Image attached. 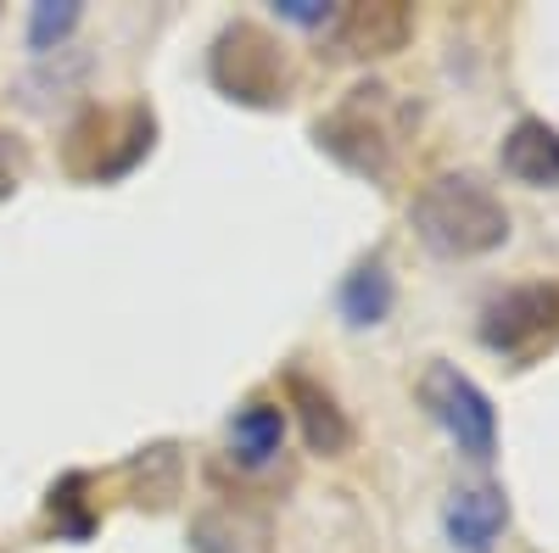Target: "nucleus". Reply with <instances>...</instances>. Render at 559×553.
<instances>
[{"label":"nucleus","instance_id":"6e6552de","mask_svg":"<svg viewBox=\"0 0 559 553\" xmlns=\"http://www.w3.org/2000/svg\"><path fill=\"white\" fill-rule=\"evenodd\" d=\"M286 397H292V408H297L302 436H308V447H313V453L342 458V453L353 447V420H347L342 402H336L331 392H324L319 381H308L302 369H292V375H286Z\"/></svg>","mask_w":559,"mask_h":553},{"label":"nucleus","instance_id":"f8f14e48","mask_svg":"<svg viewBox=\"0 0 559 553\" xmlns=\"http://www.w3.org/2000/svg\"><path fill=\"white\" fill-rule=\"evenodd\" d=\"M191 548L197 553H269L263 548V526L258 520H236V515H202L191 526Z\"/></svg>","mask_w":559,"mask_h":553},{"label":"nucleus","instance_id":"f257e3e1","mask_svg":"<svg viewBox=\"0 0 559 553\" xmlns=\"http://www.w3.org/2000/svg\"><path fill=\"white\" fill-rule=\"evenodd\" d=\"M408 224L437 257H487L509 241V207L476 173H437L414 196Z\"/></svg>","mask_w":559,"mask_h":553},{"label":"nucleus","instance_id":"4468645a","mask_svg":"<svg viewBox=\"0 0 559 553\" xmlns=\"http://www.w3.org/2000/svg\"><path fill=\"white\" fill-rule=\"evenodd\" d=\"M23 163H28V157H23V141L0 129V202H7L17 184H23Z\"/></svg>","mask_w":559,"mask_h":553},{"label":"nucleus","instance_id":"20e7f679","mask_svg":"<svg viewBox=\"0 0 559 553\" xmlns=\"http://www.w3.org/2000/svg\"><path fill=\"white\" fill-rule=\"evenodd\" d=\"M207 68H213V84L229 101H247V107L286 101V51H280V39H269L258 23H229L213 39Z\"/></svg>","mask_w":559,"mask_h":553},{"label":"nucleus","instance_id":"7ed1b4c3","mask_svg":"<svg viewBox=\"0 0 559 553\" xmlns=\"http://www.w3.org/2000/svg\"><path fill=\"white\" fill-rule=\"evenodd\" d=\"M386 84H358L353 96L331 112L319 118V146L331 152L336 163H347L353 173H369V179H386L392 168V152H397V129L381 118L386 112Z\"/></svg>","mask_w":559,"mask_h":553},{"label":"nucleus","instance_id":"2eb2a0df","mask_svg":"<svg viewBox=\"0 0 559 553\" xmlns=\"http://www.w3.org/2000/svg\"><path fill=\"white\" fill-rule=\"evenodd\" d=\"M274 12L286 17V23H302V28H324L336 17L331 0H274Z\"/></svg>","mask_w":559,"mask_h":553},{"label":"nucleus","instance_id":"9b49d317","mask_svg":"<svg viewBox=\"0 0 559 553\" xmlns=\"http://www.w3.org/2000/svg\"><path fill=\"white\" fill-rule=\"evenodd\" d=\"M408 28H414L408 7H397V0H376V7H347L336 39L347 45L353 57H386V51H397V45L408 39Z\"/></svg>","mask_w":559,"mask_h":553},{"label":"nucleus","instance_id":"ddd939ff","mask_svg":"<svg viewBox=\"0 0 559 553\" xmlns=\"http://www.w3.org/2000/svg\"><path fill=\"white\" fill-rule=\"evenodd\" d=\"M79 17H84L79 0H39V7L28 12V45H34L39 57L57 51V45L79 28Z\"/></svg>","mask_w":559,"mask_h":553},{"label":"nucleus","instance_id":"0eeeda50","mask_svg":"<svg viewBox=\"0 0 559 553\" xmlns=\"http://www.w3.org/2000/svg\"><path fill=\"white\" fill-rule=\"evenodd\" d=\"M498 163H503L509 179L532 184V191H559V129L543 123V118H521L503 134Z\"/></svg>","mask_w":559,"mask_h":553},{"label":"nucleus","instance_id":"39448f33","mask_svg":"<svg viewBox=\"0 0 559 553\" xmlns=\"http://www.w3.org/2000/svg\"><path fill=\"white\" fill-rule=\"evenodd\" d=\"M481 347L498 358H532L559 336V286H515L481 308V325H476Z\"/></svg>","mask_w":559,"mask_h":553},{"label":"nucleus","instance_id":"f03ea898","mask_svg":"<svg viewBox=\"0 0 559 553\" xmlns=\"http://www.w3.org/2000/svg\"><path fill=\"white\" fill-rule=\"evenodd\" d=\"M419 408L431 413V420L448 431V442L464 453V458H476V465H487V458L498 453V408L492 397L464 375L459 363H431L426 375H419Z\"/></svg>","mask_w":559,"mask_h":553},{"label":"nucleus","instance_id":"9d476101","mask_svg":"<svg viewBox=\"0 0 559 553\" xmlns=\"http://www.w3.org/2000/svg\"><path fill=\"white\" fill-rule=\"evenodd\" d=\"M280 447H286V408L280 402H241L236 413H229V458L247 470H263L280 458Z\"/></svg>","mask_w":559,"mask_h":553},{"label":"nucleus","instance_id":"423d86ee","mask_svg":"<svg viewBox=\"0 0 559 553\" xmlns=\"http://www.w3.org/2000/svg\"><path fill=\"white\" fill-rule=\"evenodd\" d=\"M509 526V497L503 486H459L442 503V537L459 553H492V542Z\"/></svg>","mask_w":559,"mask_h":553},{"label":"nucleus","instance_id":"1a4fd4ad","mask_svg":"<svg viewBox=\"0 0 559 553\" xmlns=\"http://www.w3.org/2000/svg\"><path fill=\"white\" fill-rule=\"evenodd\" d=\"M336 302H342V318H347L353 330H376V325H386L392 308H397V280H392L386 257L376 252V257L353 263V274L342 280Z\"/></svg>","mask_w":559,"mask_h":553},{"label":"nucleus","instance_id":"dca6fc26","mask_svg":"<svg viewBox=\"0 0 559 553\" xmlns=\"http://www.w3.org/2000/svg\"><path fill=\"white\" fill-rule=\"evenodd\" d=\"M73 486H79V476H68L62 486H51V509H73ZM90 531V520L79 515V520H68V537H84Z\"/></svg>","mask_w":559,"mask_h":553}]
</instances>
